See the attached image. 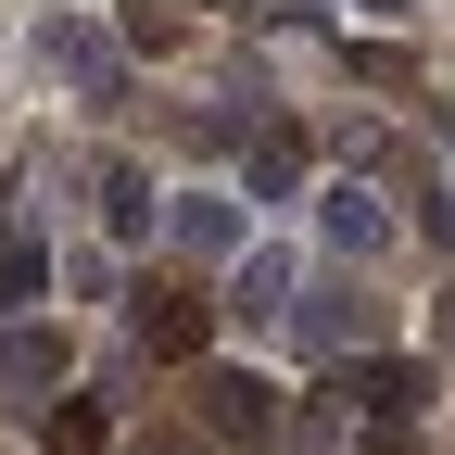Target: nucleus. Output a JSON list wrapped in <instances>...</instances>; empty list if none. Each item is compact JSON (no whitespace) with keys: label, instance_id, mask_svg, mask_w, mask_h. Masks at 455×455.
I'll return each instance as SVG.
<instances>
[{"label":"nucleus","instance_id":"obj_1","mask_svg":"<svg viewBox=\"0 0 455 455\" xmlns=\"http://www.w3.org/2000/svg\"><path fill=\"white\" fill-rule=\"evenodd\" d=\"M26 64H38V89H64V101H114V89H127V51H114V26L64 13V0H51V13H38V38H26Z\"/></svg>","mask_w":455,"mask_h":455},{"label":"nucleus","instance_id":"obj_2","mask_svg":"<svg viewBox=\"0 0 455 455\" xmlns=\"http://www.w3.org/2000/svg\"><path fill=\"white\" fill-rule=\"evenodd\" d=\"M291 341H304V355H367V341H379V304L355 291V266H341V278H304V291H291Z\"/></svg>","mask_w":455,"mask_h":455},{"label":"nucleus","instance_id":"obj_3","mask_svg":"<svg viewBox=\"0 0 455 455\" xmlns=\"http://www.w3.org/2000/svg\"><path fill=\"white\" fill-rule=\"evenodd\" d=\"M291 291H304V266L278 253V241H241V253H228L215 316H228V329H291Z\"/></svg>","mask_w":455,"mask_h":455},{"label":"nucleus","instance_id":"obj_4","mask_svg":"<svg viewBox=\"0 0 455 455\" xmlns=\"http://www.w3.org/2000/svg\"><path fill=\"white\" fill-rule=\"evenodd\" d=\"M190 430H203V443H266V430H278V392H266L253 367H203V379H190Z\"/></svg>","mask_w":455,"mask_h":455},{"label":"nucleus","instance_id":"obj_5","mask_svg":"<svg viewBox=\"0 0 455 455\" xmlns=\"http://www.w3.org/2000/svg\"><path fill=\"white\" fill-rule=\"evenodd\" d=\"M64 379H76V341L64 329H0V405H13V418H38Z\"/></svg>","mask_w":455,"mask_h":455},{"label":"nucleus","instance_id":"obj_6","mask_svg":"<svg viewBox=\"0 0 455 455\" xmlns=\"http://www.w3.org/2000/svg\"><path fill=\"white\" fill-rule=\"evenodd\" d=\"M316 228H329V253H341V266H367V253L392 241V203H379L367 178H329V190H316Z\"/></svg>","mask_w":455,"mask_h":455},{"label":"nucleus","instance_id":"obj_7","mask_svg":"<svg viewBox=\"0 0 455 455\" xmlns=\"http://www.w3.org/2000/svg\"><path fill=\"white\" fill-rule=\"evenodd\" d=\"M140 341L164 367H203V341H215V304L203 291H140Z\"/></svg>","mask_w":455,"mask_h":455},{"label":"nucleus","instance_id":"obj_8","mask_svg":"<svg viewBox=\"0 0 455 455\" xmlns=\"http://www.w3.org/2000/svg\"><path fill=\"white\" fill-rule=\"evenodd\" d=\"M164 241H178V253H241V203H228V190H178V203H164Z\"/></svg>","mask_w":455,"mask_h":455},{"label":"nucleus","instance_id":"obj_9","mask_svg":"<svg viewBox=\"0 0 455 455\" xmlns=\"http://www.w3.org/2000/svg\"><path fill=\"white\" fill-rule=\"evenodd\" d=\"M241 190H253V203H291V190H304V127H253Z\"/></svg>","mask_w":455,"mask_h":455},{"label":"nucleus","instance_id":"obj_10","mask_svg":"<svg viewBox=\"0 0 455 455\" xmlns=\"http://www.w3.org/2000/svg\"><path fill=\"white\" fill-rule=\"evenodd\" d=\"M355 405H367V418H418V405H430V367L367 355V367H355Z\"/></svg>","mask_w":455,"mask_h":455},{"label":"nucleus","instance_id":"obj_11","mask_svg":"<svg viewBox=\"0 0 455 455\" xmlns=\"http://www.w3.org/2000/svg\"><path fill=\"white\" fill-rule=\"evenodd\" d=\"M152 178H140V164H101V228H114V241H152Z\"/></svg>","mask_w":455,"mask_h":455},{"label":"nucleus","instance_id":"obj_12","mask_svg":"<svg viewBox=\"0 0 455 455\" xmlns=\"http://www.w3.org/2000/svg\"><path fill=\"white\" fill-rule=\"evenodd\" d=\"M38 430H51V455H101V405H64V392H51V405H38Z\"/></svg>","mask_w":455,"mask_h":455},{"label":"nucleus","instance_id":"obj_13","mask_svg":"<svg viewBox=\"0 0 455 455\" xmlns=\"http://www.w3.org/2000/svg\"><path fill=\"white\" fill-rule=\"evenodd\" d=\"M51 291V253L38 241H0V304H38Z\"/></svg>","mask_w":455,"mask_h":455},{"label":"nucleus","instance_id":"obj_14","mask_svg":"<svg viewBox=\"0 0 455 455\" xmlns=\"http://www.w3.org/2000/svg\"><path fill=\"white\" fill-rule=\"evenodd\" d=\"M127 455H215V443H203V430H140Z\"/></svg>","mask_w":455,"mask_h":455},{"label":"nucleus","instance_id":"obj_15","mask_svg":"<svg viewBox=\"0 0 455 455\" xmlns=\"http://www.w3.org/2000/svg\"><path fill=\"white\" fill-rule=\"evenodd\" d=\"M367 455H418V430H405V418H379V430H367Z\"/></svg>","mask_w":455,"mask_h":455},{"label":"nucleus","instance_id":"obj_16","mask_svg":"<svg viewBox=\"0 0 455 455\" xmlns=\"http://www.w3.org/2000/svg\"><path fill=\"white\" fill-rule=\"evenodd\" d=\"M430 329H443V341H455V291H443V304H430Z\"/></svg>","mask_w":455,"mask_h":455},{"label":"nucleus","instance_id":"obj_17","mask_svg":"<svg viewBox=\"0 0 455 455\" xmlns=\"http://www.w3.org/2000/svg\"><path fill=\"white\" fill-rule=\"evenodd\" d=\"M355 13H418V0H355Z\"/></svg>","mask_w":455,"mask_h":455}]
</instances>
